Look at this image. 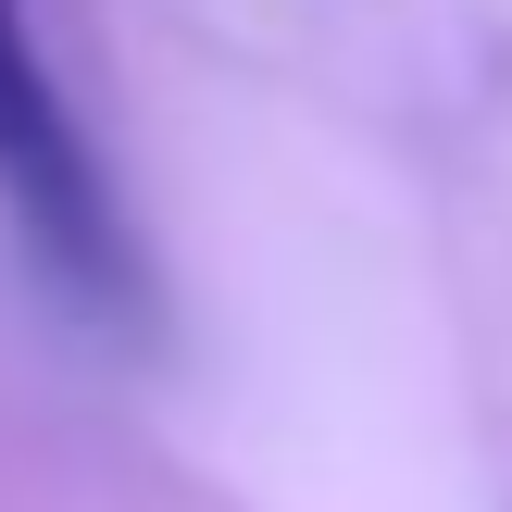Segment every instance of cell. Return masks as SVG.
<instances>
[{
    "label": "cell",
    "instance_id": "1",
    "mask_svg": "<svg viewBox=\"0 0 512 512\" xmlns=\"http://www.w3.org/2000/svg\"><path fill=\"white\" fill-rule=\"evenodd\" d=\"M0 213L25 225V250H38L88 313H150L138 225H125L113 175H100V150H88V113L63 100L25 0H0Z\"/></svg>",
    "mask_w": 512,
    "mask_h": 512
}]
</instances>
